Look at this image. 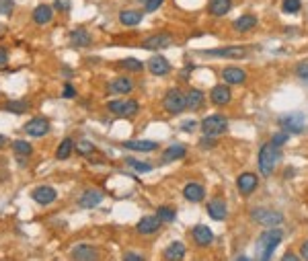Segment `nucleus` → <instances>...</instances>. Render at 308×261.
Listing matches in <instances>:
<instances>
[{
    "instance_id": "obj_27",
    "label": "nucleus",
    "mask_w": 308,
    "mask_h": 261,
    "mask_svg": "<svg viewBox=\"0 0 308 261\" xmlns=\"http://www.w3.org/2000/svg\"><path fill=\"white\" fill-rule=\"evenodd\" d=\"M185 146L183 144H171L169 148H165L163 150V157H161V161L163 163H171V161H177V159H183L185 157Z\"/></svg>"
},
{
    "instance_id": "obj_42",
    "label": "nucleus",
    "mask_w": 308,
    "mask_h": 261,
    "mask_svg": "<svg viewBox=\"0 0 308 261\" xmlns=\"http://www.w3.org/2000/svg\"><path fill=\"white\" fill-rule=\"evenodd\" d=\"M142 5H144V9L148 13H154V11H157L163 5V0H142Z\"/></svg>"
},
{
    "instance_id": "obj_45",
    "label": "nucleus",
    "mask_w": 308,
    "mask_h": 261,
    "mask_svg": "<svg viewBox=\"0 0 308 261\" xmlns=\"http://www.w3.org/2000/svg\"><path fill=\"white\" fill-rule=\"evenodd\" d=\"M298 76L304 82H308V64H300V66H298Z\"/></svg>"
},
{
    "instance_id": "obj_23",
    "label": "nucleus",
    "mask_w": 308,
    "mask_h": 261,
    "mask_svg": "<svg viewBox=\"0 0 308 261\" xmlns=\"http://www.w3.org/2000/svg\"><path fill=\"white\" fill-rule=\"evenodd\" d=\"M142 17H144V13H140V11L125 9V11L119 13V23L125 25V27H136V25L142 23Z\"/></svg>"
},
{
    "instance_id": "obj_18",
    "label": "nucleus",
    "mask_w": 308,
    "mask_h": 261,
    "mask_svg": "<svg viewBox=\"0 0 308 261\" xmlns=\"http://www.w3.org/2000/svg\"><path fill=\"white\" fill-rule=\"evenodd\" d=\"M109 91L115 93V95H129L131 91H134V80L127 78V76H119V78L109 82Z\"/></svg>"
},
{
    "instance_id": "obj_13",
    "label": "nucleus",
    "mask_w": 308,
    "mask_h": 261,
    "mask_svg": "<svg viewBox=\"0 0 308 261\" xmlns=\"http://www.w3.org/2000/svg\"><path fill=\"white\" fill-rule=\"evenodd\" d=\"M257 185H259V179L255 173H243V175H238V179H236V187L243 195H251L257 189Z\"/></svg>"
},
{
    "instance_id": "obj_1",
    "label": "nucleus",
    "mask_w": 308,
    "mask_h": 261,
    "mask_svg": "<svg viewBox=\"0 0 308 261\" xmlns=\"http://www.w3.org/2000/svg\"><path fill=\"white\" fill-rule=\"evenodd\" d=\"M281 238H283V232L277 226H273L269 230H263L259 241H257V261H269L275 247L281 243Z\"/></svg>"
},
{
    "instance_id": "obj_19",
    "label": "nucleus",
    "mask_w": 308,
    "mask_h": 261,
    "mask_svg": "<svg viewBox=\"0 0 308 261\" xmlns=\"http://www.w3.org/2000/svg\"><path fill=\"white\" fill-rule=\"evenodd\" d=\"M193 241L200 245V247H208L212 241H214V232L206 226V224H197V226H193Z\"/></svg>"
},
{
    "instance_id": "obj_10",
    "label": "nucleus",
    "mask_w": 308,
    "mask_h": 261,
    "mask_svg": "<svg viewBox=\"0 0 308 261\" xmlns=\"http://www.w3.org/2000/svg\"><path fill=\"white\" fill-rule=\"evenodd\" d=\"M148 70H150V74H154V76H167L169 72H171V64H169V60L165 58V56H161V54H154L150 60H148Z\"/></svg>"
},
{
    "instance_id": "obj_31",
    "label": "nucleus",
    "mask_w": 308,
    "mask_h": 261,
    "mask_svg": "<svg viewBox=\"0 0 308 261\" xmlns=\"http://www.w3.org/2000/svg\"><path fill=\"white\" fill-rule=\"evenodd\" d=\"M204 93L202 91H197V89H191L189 93H187V109H191V111H197V109H202L204 107Z\"/></svg>"
},
{
    "instance_id": "obj_2",
    "label": "nucleus",
    "mask_w": 308,
    "mask_h": 261,
    "mask_svg": "<svg viewBox=\"0 0 308 261\" xmlns=\"http://www.w3.org/2000/svg\"><path fill=\"white\" fill-rule=\"evenodd\" d=\"M279 159H281V152H279L277 146H273L271 142L263 144L261 150H259V171H261V175L269 177Z\"/></svg>"
},
{
    "instance_id": "obj_48",
    "label": "nucleus",
    "mask_w": 308,
    "mask_h": 261,
    "mask_svg": "<svg viewBox=\"0 0 308 261\" xmlns=\"http://www.w3.org/2000/svg\"><path fill=\"white\" fill-rule=\"evenodd\" d=\"M279 261H300V257H298V255H294V253H285V255L279 259Z\"/></svg>"
},
{
    "instance_id": "obj_39",
    "label": "nucleus",
    "mask_w": 308,
    "mask_h": 261,
    "mask_svg": "<svg viewBox=\"0 0 308 261\" xmlns=\"http://www.w3.org/2000/svg\"><path fill=\"white\" fill-rule=\"evenodd\" d=\"M300 9H302L300 0H283V3H281V11L283 13H298Z\"/></svg>"
},
{
    "instance_id": "obj_43",
    "label": "nucleus",
    "mask_w": 308,
    "mask_h": 261,
    "mask_svg": "<svg viewBox=\"0 0 308 261\" xmlns=\"http://www.w3.org/2000/svg\"><path fill=\"white\" fill-rule=\"evenodd\" d=\"M64 99H74L76 97V91H74V86L70 84V82H66L64 84V95H62Z\"/></svg>"
},
{
    "instance_id": "obj_47",
    "label": "nucleus",
    "mask_w": 308,
    "mask_h": 261,
    "mask_svg": "<svg viewBox=\"0 0 308 261\" xmlns=\"http://www.w3.org/2000/svg\"><path fill=\"white\" fill-rule=\"evenodd\" d=\"M56 9L58 11H70V3L68 0H56Z\"/></svg>"
},
{
    "instance_id": "obj_15",
    "label": "nucleus",
    "mask_w": 308,
    "mask_h": 261,
    "mask_svg": "<svg viewBox=\"0 0 308 261\" xmlns=\"http://www.w3.org/2000/svg\"><path fill=\"white\" fill-rule=\"evenodd\" d=\"M31 19H33L35 25H48L54 19V9L50 5H37L31 13Z\"/></svg>"
},
{
    "instance_id": "obj_22",
    "label": "nucleus",
    "mask_w": 308,
    "mask_h": 261,
    "mask_svg": "<svg viewBox=\"0 0 308 261\" xmlns=\"http://www.w3.org/2000/svg\"><path fill=\"white\" fill-rule=\"evenodd\" d=\"M159 228H161V220L157 218V216H144V218L138 222V226H136V230L140 234H154Z\"/></svg>"
},
{
    "instance_id": "obj_20",
    "label": "nucleus",
    "mask_w": 308,
    "mask_h": 261,
    "mask_svg": "<svg viewBox=\"0 0 308 261\" xmlns=\"http://www.w3.org/2000/svg\"><path fill=\"white\" fill-rule=\"evenodd\" d=\"M183 198L187 202H193V204H200L204 198H206V191L200 183H187L183 187Z\"/></svg>"
},
{
    "instance_id": "obj_33",
    "label": "nucleus",
    "mask_w": 308,
    "mask_h": 261,
    "mask_svg": "<svg viewBox=\"0 0 308 261\" xmlns=\"http://www.w3.org/2000/svg\"><path fill=\"white\" fill-rule=\"evenodd\" d=\"M72 150H74V142H72V138H64V140L58 144V150H56V159H58V161L68 159V157L72 155Z\"/></svg>"
},
{
    "instance_id": "obj_16",
    "label": "nucleus",
    "mask_w": 308,
    "mask_h": 261,
    "mask_svg": "<svg viewBox=\"0 0 308 261\" xmlns=\"http://www.w3.org/2000/svg\"><path fill=\"white\" fill-rule=\"evenodd\" d=\"M101 200H103V193H101L99 189H86V191L80 195V198H78V206L84 208V210H91V208L99 206Z\"/></svg>"
},
{
    "instance_id": "obj_44",
    "label": "nucleus",
    "mask_w": 308,
    "mask_h": 261,
    "mask_svg": "<svg viewBox=\"0 0 308 261\" xmlns=\"http://www.w3.org/2000/svg\"><path fill=\"white\" fill-rule=\"evenodd\" d=\"M7 64H9V52H7V48L0 46V70H3Z\"/></svg>"
},
{
    "instance_id": "obj_46",
    "label": "nucleus",
    "mask_w": 308,
    "mask_h": 261,
    "mask_svg": "<svg viewBox=\"0 0 308 261\" xmlns=\"http://www.w3.org/2000/svg\"><path fill=\"white\" fill-rule=\"evenodd\" d=\"M123 261H144V257L140 255V253H125V257H123Z\"/></svg>"
},
{
    "instance_id": "obj_11",
    "label": "nucleus",
    "mask_w": 308,
    "mask_h": 261,
    "mask_svg": "<svg viewBox=\"0 0 308 261\" xmlns=\"http://www.w3.org/2000/svg\"><path fill=\"white\" fill-rule=\"evenodd\" d=\"M171 43H173V37L169 33H154L142 41V48L154 52V50H163V48L171 46Z\"/></svg>"
},
{
    "instance_id": "obj_12",
    "label": "nucleus",
    "mask_w": 308,
    "mask_h": 261,
    "mask_svg": "<svg viewBox=\"0 0 308 261\" xmlns=\"http://www.w3.org/2000/svg\"><path fill=\"white\" fill-rule=\"evenodd\" d=\"M50 132V121L43 117H33L25 123V134L33 136V138H41Z\"/></svg>"
},
{
    "instance_id": "obj_3",
    "label": "nucleus",
    "mask_w": 308,
    "mask_h": 261,
    "mask_svg": "<svg viewBox=\"0 0 308 261\" xmlns=\"http://www.w3.org/2000/svg\"><path fill=\"white\" fill-rule=\"evenodd\" d=\"M163 107L171 115H179L183 109H187V95L181 89H169L165 93Z\"/></svg>"
},
{
    "instance_id": "obj_51",
    "label": "nucleus",
    "mask_w": 308,
    "mask_h": 261,
    "mask_svg": "<svg viewBox=\"0 0 308 261\" xmlns=\"http://www.w3.org/2000/svg\"><path fill=\"white\" fill-rule=\"evenodd\" d=\"M9 140H7V136H3V134H0V148H5V144H7Z\"/></svg>"
},
{
    "instance_id": "obj_25",
    "label": "nucleus",
    "mask_w": 308,
    "mask_h": 261,
    "mask_svg": "<svg viewBox=\"0 0 308 261\" xmlns=\"http://www.w3.org/2000/svg\"><path fill=\"white\" fill-rule=\"evenodd\" d=\"M70 43L74 48H89L93 43V37H91V33L86 29H74L70 33Z\"/></svg>"
},
{
    "instance_id": "obj_8",
    "label": "nucleus",
    "mask_w": 308,
    "mask_h": 261,
    "mask_svg": "<svg viewBox=\"0 0 308 261\" xmlns=\"http://www.w3.org/2000/svg\"><path fill=\"white\" fill-rule=\"evenodd\" d=\"M31 200L39 206H50L58 200V191L52 185H39L31 191Z\"/></svg>"
},
{
    "instance_id": "obj_29",
    "label": "nucleus",
    "mask_w": 308,
    "mask_h": 261,
    "mask_svg": "<svg viewBox=\"0 0 308 261\" xmlns=\"http://www.w3.org/2000/svg\"><path fill=\"white\" fill-rule=\"evenodd\" d=\"M29 107H31L29 101H25V99H15V101H9V103L3 107V109L9 111V113H13V115H23V113L29 111Z\"/></svg>"
},
{
    "instance_id": "obj_34",
    "label": "nucleus",
    "mask_w": 308,
    "mask_h": 261,
    "mask_svg": "<svg viewBox=\"0 0 308 261\" xmlns=\"http://www.w3.org/2000/svg\"><path fill=\"white\" fill-rule=\"evenodd\" d=\"M117 68H123L127 72H140V70H144V64L136 58H125V60L117 62Z\"/></svg>"
},
{
    "instance_id": "obj_38",
    "label": "nucleus",
    "mask_w": 308,
    "mask_h": 261,
    "mask_svg": "<svg viewBox=\"0 0 308 261\" xmlns=\"http://www.w3.org/2000/svg\"><path fill=\"white\" fill-rule=\"evenodd\" d=\"M127 165L138 173H150L152 171V163H142V161H136V159H127Z\"/></svg>"
},
{
    "instance_id": "obj_9",
    "label": "nucleus",
    "mask_w": 308,
    "mask_h": 261,
    "mask_svg": "<svg viewBox=\"0 0 308 261\" xmlns=\"http://www.w3.org/2000/svg\"><path fill=\"white\" fill-rule=\"evenodd\" d=\"M204 56H212V58H232V60H238V58H245L247 52H245V48H240V46H228V48L204 50Z\"/></svg>"
},
{
    "instance_id": "obj_7",
    "label": "nucleus",
    "mask_w": 308,
    "mask_h": 261,
    "mask_svg": "<svg viewBox=\"0 0 308 261\" xmlns=\"http://www.w3.org/2000/svg\"><path fill=\"white\" fill-rule=\"evenodd\" d=\"M107 109L115 115H121V117H134L140 111V105L134 99H121V101H109Z\"/></svg>"
},
{
    "instance_id": "obj_26",
    "label": "nucleus",
    "mask_w": 308,
    "mask_h": 261,
    "mask_svg": "<svg viewBox=\"0 0 308 261\" xmlns=\"http://www.w3.org/2000/svg\"><path fill=\"white\" fill-rule=\"evenodd\" d=\"M123 148L136 150V152H152V150L159 148V144L152 142V140H125L123 142Z\"/></svg>"
},
{
    "instance_id": "obj_41",
    "label": "nucleus",
    "mask_w": 308,
    "mask_h": 261,
    "mask_svg": "<svg viewBox=\"0 0 308 261\" xmlns=\"http://www.w3.org/2000/svg\"><path fill=\"white\" fill-rule=\"evenodd\" d=\"M15 9V0H0V15H9Z\"/></svg>"
},
{
    "instance_id": "obj_24",
    "label": "nucleus",
    "mask_w": 308,
    "mask_h": 261,
    "mask_svg": "<svg viewBox=\"0 0 308 261\" xmlns=\"http://www.w3.org/2000/svg\"><path fill=\"white\" fill-rule=\"evenodd\" d=\"M208 214H210V218H214V220H224L226 218V214H228V210H226V204L220 200V198H216V200H212L210 204H208Z\"/></svg>"
},
{
    "instance_id": "obj_35",
    "label": "nucleus",
    "mask_w": 308,
    "mask_h": 261,
    "mask_svg": "<svg viewBox=\"0 0 308 261\" xmlns=\"http://www.w3.org/2000/svg\"><path fill=\"white\" fill-rule=\"evenodd\" d=\"M13 152H17L19 157H29L33 152V146L27 140H13Z\"/></svg>"
},
{
    "instance_id": "obj_28",
    "label": "nucleus",
    "mask_w": 308,
    "mask_h": 261,
    "mask_svg": "<svg viewBox=\"0 0 308 261\" xmlns=\"http://www.w3.org/2000/svg\"><path fill=\"white\" fill-rule=\"evenodd\" d=\"M232 9V0H210L208 3V11L214 17H224L226 13H230Z\"/></svg>"
},
{
    "instance_id": "obj_21",
    "label": "nucleus",
    "mask_w": 308,
    "mask_h": 261,
    "mask_svg": "<svg viewBox=\"0 0 308 261\" xmlns=\"http://www.w3.org/2000/svg\"><path fill=\"white\" fill-rule=\"evenodd\" d=\"M222 78H224L226 84H243L247 80V72L236 68V66H230V68L222 70Z\"/></svg>"
},
{
    "instance_id": "obj_50",
    "label": "nucleus",
    "mask_w": 308,
    "mask_h": 261,
    "mask_svg": "<svg viewBox=\"0 0 308 261\" xmlns=\"http://www.w3.org/2000/svg\"><path fill=\"white\" fill-rule=\"evenodd\" d=\"M195 125H197V123H195V121H185V123H183V125H181V127H183V129H185V132H191V129H195Z\"/></svg>"
},
{
    "instance_id": "obj_14",
    "label": "nucleus",
    "mask_w": 308,
    "mask_h": 261,
    "mask_svg": "<svg viewBox=\"0 0 308 261\" xmlns=\"http://www.w3.org/2000/svg\"><path fill=\"white\" fill-rule=\"evenodd\" d=\"M72 261H99V253L91 245H76L70 253Z\"/></svg>"
},
{
    "instance_id": "obj_4",
    "label": "nucleus",
    "mask_w": 308,
    "mask_h": 261,
    "mask_svg": "<svg viewBox=\"0 0 308 261\" xmlns=\"http://www.w3.org/2000/svg\"><path fill=\"white\" fill-rule=\"evenodd\" d=\"M251 218L257 222V224H263L267 228H273V226H279L283 222V216L271 208H253L251 210Z\"/></svg>"
},
{
    "instance_id": "obj_37",
    "label": "nucleus",
    "mask_w": 308,
    "mask_h": 261,
    "mask_svg": "<svg viewBox=\"0 0 308 261\" xmlns=\"http://www.w3.org/2000/svg\"><path fill=\"white\" fill-rule=\"evenodd\" d=\"M74 150L78 152V155H91V152L95 150V144L91 140H78L74 144Z\"/></svg>"
},
{
    "instance_id": "obj_17",
    "label": "nucleus",
    "mask_w": 308,
    "mask_h": 261,
    "mask_svg": "<svg viewBox=\"0 0 308 261\" xmlns=\"http://www.w3.org/2000/svg\"><path fill=\"white\" fill-rule=\"evenodd\" d=\"M210 99H212V103H214V105L222 107V105H228V103H230L232 93H230V89H228L226 84H218V86H214V89H212Z\"/></svg>"
},
{
    "instance_id": "obj_6",
    "label": "nucleus",
    "mask_w": 308,
    "mask_h": 261,
    "mask_svg": "<svg viewBox=\"0 0 308 261\" xmlns=\"http://www.w3.org/2000/svg\"><path fill=\"white\" fill-rule=\"evenodd\" d=\"M228 129V121L224 115H210L202 121V132L204 136H210V138H216V136H222Z\"/></svg>"
},
{
    "instance_id": "obj_40",
    "label": "nucleus",
    "mask_w": 308,
    "mask_h": 261,
    "mask_svg": "<svg viewBox=\"0 0 308 261\" xmlns=\"http://www.w3.org/2000/svg\"><path fill=\"white\" fill-rule=\"evenodd\" d=\"M288 138H290V134H288V132H277V134L271 138V144L279 148V146H283L285 142H288Z\"/></svg>"
},
{
    "instance_id": "obj_30",
    "label": "nucleus",
    "mask_w": 308,
    "mask_h": 261,
    "mask_svg": "<svg viewBox=\"0 0 308 261\" xmlns=\"http://www.w3.org/2000/svg\"><path fill=\"white\" fill-rule=\"evenodd\" d=\"M185 257V245L183 243H171L167 249H165V259L167 261H181Z\"/></svg>"
},
{
    "instance_id": "obj_36",
    "label": "nucleus",
    "mask_w": 308,
    "mask_h": 261,
    "mask_svg": "<svg viewBox=\"0 0 308 261\" xmlns=\"http://www.w3.org/2000/svg\"><path fill=\"white\" fill-rule=\"evenodd\" d=\"M175 212L173 208H169V206H161L159 210H157V218L161 220V222H173L175 220Z\"/></svg>"
},
{
    "instance_id": "obj_5",
    "label": "nucleus",
    "mask_w": 308,
    "mask_h": 261,
    "mask_svg": "<svg viewBox=\"0 0 308 261\" xmlns=\"http://www.w3.org/2000/svg\"><path fill=\"white\" fill-rule=\"evenodd\" d=\"M279 125L283 127V132H292V134H304L308 127V117L304 113H288L279 117Z\"/></svg>"
},
{
    "instance_id": "obj_52",
    "label": "nucleus",
    "mask_w": 308,
    "mask_h": 261,
    "mask_svg": "<svg viewBox=\"0 0 308 261\" xmlns=\"http://www.w3.org/2000/svg\"><path fill=\"white\" fill-rule=\"evenodd\" d=\"M236 261H249V259H247V257H238Z\"/></svg>"
},
{
    "instance_id": "obj_49",
    "label": "nucleus",
    "mask_w": 308,
    "mask_h": 261,
    "mask_svg": "<svg viewBox=\"0 0 308 261\" xmlns=\"http://www.w3.org/2000/svg\"><path fill=\"white\" fill-rule=\"evenodd\" d=\"M300 253H302V259H304V261H308V241H306V243H302Z\"/></svg>"
},
{
    "instance_id": "obj_32",
    "label": "nucleus",
    "mask_w": 308,
    "mask_h": 261,
    "mask_svg": "<svg viewBox=\"0 0 308 261\" xmlns=\"http://www.w3.org/2000/svg\"><path fill=\"white\" fill-rule=\"evenodd\" d=\"M257 27V17H253V15H243V17H238L236 21H234V29L236 31H251V29H255Z\"/></svg>"
}]
</instances>
